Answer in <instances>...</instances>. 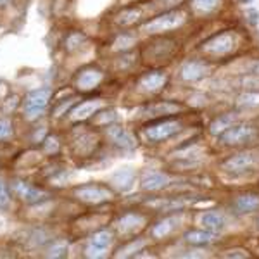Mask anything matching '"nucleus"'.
<instances>
[{
	"instance_id": "obj_9",
	"label": "nucleus",
	"mask_w": 259,
	"mask_h": 259,
	"mask_svg": "<svg viewBox=\"0 0 259 259\" xmlns=\"http://www.w3.org/2000/svg\"><path fill=\"white\" fill-rule=\"evenodd\" d=\"M178 130H180L178 121H161V123L145 130V135H147V139L150 142H162L169 139V137H173Z\"/></svg>"
},
{
	"instance_id": "obj_12",
	"label": "nucleus",
	"mask_w": 259,
	"mask_h": 259,
	"mask_svg": "<svg viewBox=\"0 0 259 259\" xmlns=\"http://www.w3.org/2000/svg\"><path fill=\"white\" fill-rule=\"evenodd\" d=\"M145 225V218L142 214H137V212H130V214L121 216L116 223V228H118L119 233H133L137 230H140Z\"/></svg>"
},
{
	"instance_id": "obj_11",
	"label": "nucleus",
	"mask_w": 259,
	"mask_h": 259,
	"mask_svg": "<svg viewBox=\"0 0 259 259\" xmlns=\"http://www.w3.org/2000/svg\"><path fill=\"white\" fill-rule=\"evenodd\" d=\"M107 137L111 139V142H114V145H118V147L124 149V150H132L137 147L135 137L121 126H109V130H107Z\"/></svg>"
},
{
	"instance_id": "obj_37",
	"label": "nucleus",
	"mask_w": 259,
	"mask_h": 259,
	"mask_svg": "<svg viewBox=\"0 0 259 259\" xmlns=\"http://www.w3.org/2000/svg\"><path fill=\"white\" fill-rule=\"evenodd\" d=\"M254 225H256V230H257V232H259V216H257V218H256V221H254Z\"/></svg>"
},
{
	"instance_id": "obj_15",
	"label": "nucleus",
	"mask_w": 259,
	"mask_h": 259,
	"mask_svg": "<svg viewBox=\"0 0 259 259\" xmlns=\"http://www.w3.org/2000/svg\"><path fill=\"white\" fill-rule=\"evenodd\" d=\"M102 80H104L102 71H99L95 68H89V69H83L80 73V76H78V80H76V85L80 90H92Z\"/></svg>"
},
{
	"instance_id": "obj_27",
	"label": "nucleus",
	"mask_w": 259,
	"mask_h": 259,
	"mask_svg": "<svg viewBox=\"0 0 259 259\" xmlns=\"http://www.w3.org/2000/svg\"><path fill=\"white\" fill-rule=\"evenodd\" d=\"M145 245H147V242L145 240H137V242H132V244L124 245L123 249H119V252L116 254L118 257H126V256H132V254L139 252L140 249H144Z\"/></svg>"
},
{
	"instance_id": "obj_29",
	"label": "nucleus",
	"mask_w": 259,
	"mask_h": 259,
	"mask_svg": "<svg viewBox=\"0 0 259 259\" xmlns=\"http://www.w3.org/2000/svg\"><path fill=\"white\" fill-rule=\"evenodd\" d=\"M133 45H135V38L130 35H123L119 36V38H116V41L112 44V49L114 50H128L132 49Z\"/></svg>"
},
{
	"instance_id": "obj_13",
	"label": "nucleus",
	"mask_w": 259,
	"mask_h": 259,
	"mask_svg": "<svg viewBox=\"0 0 259 259\" xmlns=\"http://www.w3.org/2000/svg\"><path fill=\"white\" fill-rule=\"evenodd\" d=\"M104 102L102 100H87V102H81L71 111V119L73 121H83L87 118H90L92 114H97L99 109H102Z\"/></svg>"
},
{
	"instance_id": "obj_5",
	"label": "nucleus",
	"mask_w": 259,
	"mask_h": 259,
	"mask_svg": "<svg viewBox=\"0 0 259 259\" xmlns=\"http://www.w3.org/2000/svg\"><path fill=\"white\" fill-rule=\"evenodd\" d=\"M73 195L81 202L87 204H100V202H106V200L112 199V192L106 187H100V185H83L74 189Z\"/></svg>"
},
{
	"instance_id": "obj_24",
	"label": "nucleus",
	"mask_w": 259,
	"mask_h": 259,
	"mask_svg": "<svg viewBox=\"0 0 259 259\" xmlns=\"http://www.w3.org/2000/svg\"><path fill=\"white\" fill-rule=\"evenodd\" d=\"M237 107L240 109H252L259 107V92H245L237 99Z\"/></svg>"
},
{
	"instance_id": "obj_6",
	"label": "nucleus",
	"mask_w": 259,
	"mask_h": 259,
	"mask_svg": "<svg viewBox=\"0 0 259 259\" xmlns=\"http://www.w3.org/2000/svg\"><path fill=\"white\" fill-rule=\"evenodd\" d=\"M111 244H112V233L107 232V230H100V232L92 235L89 245H87V249H85V256L87 257L106 256V252H107V249L111 247Z\"/></svg>"
},
{
	"instance_id": "obj_18",
	"label": "nucleus",
	"mask_w": 259,
	"mask_h": 259,
	"mask_svg": "<svg viewBox=\"0 0 259 259\" xmlns=\"http://www.w3.org/2000/svg\"><path fill=\"white\" fill-rule=\"evenodd\" d=\"M239 121V114H235V112H228V114H221L218 116L214 121L211 123L209 126V132L212 135H223L225 132H227L228 128H232L233 124Z\"/></svg>"
},
{
	"instance_id": "obj_19",
	"label": "nucleus",
	"mask_w": 259,
	"mask_h": 259,
	"mask_svg": "<svg viewBox=\"0 0 259 259\" xmlns=\"http://www.w3.org/2000/svg\"><path fill=\"white\" fill-rule=\"evenodd\" d=\"M200 225L212 233H218L225 228V218L220 214V212L209 211V212H204V214L200 216Z\"/></svg>"
},
{
	"instance_id": "obj_14",
	"label": "nucleus",
	"mask_w": 259,
	"mask_h": 259,
	"mask_svg": "<svg viewBox=\"0 0 259 259\" xmlns=\"http://www.w3.org/2000/svg\"><path fill=\"white\" fill-rule=\"evenodd\" d=\"M111 183L119 192L132 190L133 183H135V171H133L132 168H121V169L116 171V173H112Z\"/></svg>"
},
{
	"instance_id": "obj_23",
	"label": "nucleus",
	"mask_w": 259,
	"mask_h": 259,
	"mask_svg": "<svg viewBox=\"0 0 259 259\" xmlns=\"http://www.w3.org/2000/svg\"><path fill=\"white\" fill-rule=\"evenodd\" d=\"M182 109L180 104L173 102H161V104H154L145 109V116H161V114H171V112H177Z\"/></svg>"
},
{
	"instance_id": "obj_2",
	"label": "nucleus",
	"mask_w": 259,
	"mask_h": 259,
	"mask_svg": "<svg viewBox=\"0 0 259 259\" xmlns=\"http://www.w3.org/2000/svg\"><path fill=\"white\" fill-rule=\"evenodd\" d=\"M257 164H259V150H244V152H239L235 156L228 157L221 164V168L227 171V173L240 175L256 168Z\"/></svg>"
},
{
	"instance_id": "obj_3",
	"label": "nucleus",
	"mask_w": 259,
	"mask_h": 259,
	"mask_svg": "<svg viewBox=\"0 0 259 259\" xmlns=\"http://www.w3.org/2000/svg\"><path fill=\"white\" fill-rule=\"evenodd\" d=\"M220 137L225 145H245L257 139V128L250 123L237 124V126L233 124Z\"/></svg>"
},
{
	"instance_id": "obj_32",
	"label": "nucleus",
	"mask_w": 259,
	"mask_h": 259,
	"mask_svg": "<svg viewBox=\"0 0 259 259\" xmlns=\"http://www.w3.org/2000/svg\"><path fill=\"white\" fill-rule=\"evenodd\" d=\"M81 41H85V36L81 35V33H73V35H69V38H68V49L69 50H74L78 47V45L81 44Z\"/></svg>"
},
{
	"instance_id": "obj_20",
	"label": "nucleus",
	"mask_w": 259,
	"mask_h": 259,
	"mask_svg": "<svg viewBox=\"0 0 259 259\" xmlns=\"http://www.w3.org/2000/svg\"><path fill=\"white\" fill-rule=\"evenodd\" d=\"M180 221H182V214L171 216V218H166V220L159 221V223H157L156 227H154L152 235L156 237V239H164L166 235H169V233L178 227Z\"/></svg>"
},
{
	"instance_id": "obj_26",
	"label": "nucleus",
	"mask_w": 259,
	"mask_h": 259,
	"mask_svg": "<svg viewBox=\"0 0 259 259\" xmlns=\"http://www.w3.org/2000/svg\"><path fill=\"white\" fill-rule=\"evenodd\" d=\"M221 0H194V9L200 14H209L220 6Z\"/></svg>"
},
{
	"instance_id": "obj_38",
	"label": "nucleus",
	"mask_w": 259,
	"mask_h": 259,
	"mask_svg": "<svg viewBox=\"0 0 259 259\" xmlns=\"http://www.w3.org/2000/svg\"><path fill=\"white\" fill-rule=\"evenodd\" d=\"M239 2H240V4H250L252 0H239Z\"/></svg>"
},
{
	"instance_id": "obj_17",
	"label": "nucleus",
	"mask_w": 259,
	"mask_h": 259,
	"mask_svg": "<svg viewBox=\"0 0 259 259\" xmlns=\"http://www.w3.org/2000/svg\"><path fill=\"white\" fill-rule=\"evenodd\" d=\"M168 183H169L168 175L154 171V173H149L144 177V180H142V189L149 190V192H156V190H161V189H164V187H168Z\"/></svg>"
},
{
	"instance_id": "obj_7",
	"label": "nucleus",
	"mask_w": 259,
	"mask_h": 259,
	"mask_svg": "<svg viewBox=\"0 0 259 259\" xmlns=\"http://www.w3.org/2000/svg\"><path fill=\"white\" fill-rule=\"evenodd\" d=\"M11 189L21 200H23V202H28V204L44 202V200H47V197H49L47 192L36 189V187L28 185V183H24V182H19V180H14V182L11 183Z\"/></svg>"
},
{
	"instance_id": "obj_35",
	"label": "nucleus",
	"mask_w": 259,
	"mask_h": 259,
	"mask_svg": "<svg viewBox=\"0 0 259 259\" xmlns=\"http://www.w3.org/2000/svg\"><path fill=\"white\" fill-rule=\"evenodd\" d=\"M247 16H249V21L252 24H256L257 23V18H259V12L257 11H249L247 12Z\"/></svg>"
},
{
	"instance_id": "obj_33",
	"label": "nucleus",
	"mask_w": 259,
	"mask_h": 259,
	"mask_svg": "<svg viewBox=\"0 0 259 259\" xmlns=\"http://www.w3.org/2000/svg\"><path fill=\"white\" fill-rule=\"evenodd\" d=\"M225 257H249V254L245 250H230V252L225 254Z\"/></svg>"
},
{
	"instance_id": "obj_34",
	"label": "nucleus",
	"mask_w": 259,
	"mask_h": 259,
	"mask_svg": "<svg viewBox=\"0 0 259 259\" xmlns=\"http://www.w3.org/2000/svg\"><path fill=\"white\" fill-rule=\"evenodd\" d=\"M45 145H47V150H57V140L56 139H47L45 140Z\"/></svg>"
},
{
	"instance_id": "obj_10",
	"label": "nucleus",
	"mask_w": 259,
	"mask_h": 259,
	"mask_svg": "<svg viewBox=\"0 0 259 259\" xmlns=\"http://www.w3.org/2000/svg\"><path fill=\"white\" fill-rule=\"evenodd\" d=\"M207 73H209V66L202 61L185 62L182 66V71H180V74H182V78L185 81H199L204 76H207Z\"/></svg>"
},
{
	"instance_id": "obj_36",
	"label": "nucleus",
	"mask_w": 259,
	"mask_h": 259,
	"mask_svg": "<svg viewBox=\"0 0 259 259\" xmlns=\"http://www.w3.org/2000/svg\"><path fill=\"white\" fill-rule=\"evenodd\" d=\"M168 2V6H171V4H178V2H182V0H166Z\"/></svg>"
},
{
	"instance_id": "obj_8",
	"label": "nucleus",
	"mask_w": 259,
	"mask_h": 259,
	"mask_svg": "<svg viewBox=\"0 0 259 259\" xmlns=\"http://www.w3.org/2000/svg\"><path fill=\"white\" fill-rule=\"evenodd\" d=\"M235 44L237 40L232 33H221V35H216L214 38L207 40L204 44V50L212 56H227L235 49Z\"/></svg>"
},
{
	"instance_id": "obj_28",
	"label": "nucleus",
	"mask_w": 259,
	"mask_h": 259,
	"mask_svg": "<svg viewBox=\"0 0 259 259\" xmlns=\"http://www.w3.org/2000/svg\"><path fill=\"white\" fill-rule=\"evenodd\" d=\"M68 249H69L68 242H62V240L56 242V244L49 249L47 256L49 257H66V256H68Z\"/></svg>"
},
{
	"instance_id": "obj_21",
	"label": "nucleus",
	"mask_w": 259,
	"mask_h": 259,
	"mask_svg": "<svg viewBox=\"0 0 259 259\" xmlns=\"http://www.w3.org/2000/svg\"><path fill=\"white\" fill-rule=\"evenodd\" d=\"M185 240L192 245H209L214 240V233L209 230H190L185 233Z\"/></svg>"
},
{
	"instance_id": "obj_30",
	"label": "nucleus",
	"mask_w": 259,
	"mask_h": 259,
	"mask_svg": "<svg viewBox=\"0 0 259 259\" xmlns=\"http://www.w3.org/2000/svg\"><path fill=\"white\" fill-rule=\"evenodd\" d=\"M11 202V194L9 189H7V183L0 178V207H7Z\"/></svg>"
},
{
	"instance_id": "obj_31",
	"label": "nucleus",
	"mask_w": 259,
	"mask_h": 259,
	"mask_svg": "<svg viewBox=\"0 0 259 259\" xmlns=\"http://www.w3.org/2000/svg\"><path fill=\"white\" fill-rule=\"evenodd\" d=\"M12 135V123L9 119H0V140L9 139Z\"/></svg>"
},
{
	"instance_id": "obj_25",
	"label": "nucleus",
	"mask_w": 259,
	"mask_h": 259,
	"mask_svg": "<svg viewBox=\"0 0 259 259\" xmlns=\"http://www.w3.org/2000/svg\"><path fill=\"white\" fill-rule=\"evenodd\" d=\"M142 16L140 9H126V11H121L116 18V23L121 24V26H128V24H133L135 21H139Z\"/></svg>"
},
{
	"instance_id": "obj_1",
	"label": "nucleus",
	"mask_w": 259,
	"mask_h": 259,
	"mask_svg": "<svg viewBox=\"0 0 259 259\" xmlns=\"http://www.w3.org/2000/svg\"><path fill=\"white\" fill-rule=\"evenodd\" d=\"M50 97H52V90L47 89V87L31 90L30 94L24 97V102H23L24 116H26L28 119L38 118L41 112L47 109Z\"/></svg>"
},
{
	"instance_id": "obj_22",
	"label": "nucleus",
	"mask_w": 259,
	"mask_h": 259,
	"mask_svg": "<svg viewBox=\"0 0 259 259\" xmlns=\"http://www.w3.org/2000/svg\"><path fill=\"white\" fill-rule=\"evenodd\" d=\"M235 207L239 209L240 212H250L254 209L259 207V195L256 194H245V195H240L235 202Z\"/></svg>"
},
{
	"instance_id": "obj_16",
	"label": "nucleus",
	"mask_w": 259,
	"mask_h": 259,
	"mask_svg": "<svg viewBox=\"0 0 259 259\" xmlns=\"http://www.w3.org/2000/svg\"><path fill=\"white\" fill-rule=\"evenodd\" d=\"M166 85V74L159 73V71H154L149 73L145 76H142V80L139 83V87L144 92H157Z\"/></svg>"
},
{
	"instance_id": "obj_39",
	"label": "nucleus",
	"mask_w": 259,
	"mask_h": 259,
	"mask_svg": "<svg viewBox=\"0 0 259 259\" xmlns=\"http://www.w3.org/2000/svg\"><path fill=\"white\" fill-rule=\"evenodd\" d=\"M9 2V0H0V4H7Z\"/></svg>"
},
{
	"instance_id": "obj_4",
	"label": "nucleus",
	"mask_w": 259,
	"mask_h": 259,
	"mask_svg": "<svg viewBox=\"0 0 259 259\" xmlns=\"http://www.w3.org/2000/svg\"><path fill=\"white\" fill-rule=\"evenodd\" d=\"M185 21V14L180 11H173V12H166V14L159 16V18L149 21L147 24H144V31L145 33H162L173 30V28H178L180 24H183Z\"/></svg>"
}]
</instances>
